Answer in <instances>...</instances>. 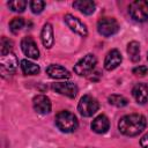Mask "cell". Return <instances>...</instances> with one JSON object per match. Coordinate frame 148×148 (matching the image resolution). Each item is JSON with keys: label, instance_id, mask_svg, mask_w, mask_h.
I'll list each match as a JSON object with an SVG mask.
<instances>
[{"label": "cell", "instance_id": "1", "mask_svg": "<svg viewBox=\"0 0 148 148\" xmlns=\"http://www.w3.org/2000/svg\"><path fill=\"white\" fill-rule=\"evenodd\" d=\"M147 125V120L142 114L139 113H132L124 116L119 123L118 128L121 134L127 136H135L140 134Z\"/></svg>", "mask_w": 148, "mask_h": 148}, {"label": "cell", "instance_id": "2", "mask_svg": "<svg viewBox=\"0 0 148 148\" xmlns=\"http://www.w3.org/2000/svg\"><path fill=\"white\" fill-rule=\"evenodd\" d=\"M56 125L61 132L72 133L77 128L79 124L74 113L69 111H60L56 116Z\"/></svg>", "mask_w": 148, "mask_h": 148}, {"label": "cell", "instance_id": "3", "mask_svg": "<svg viewBox=\"0 0 148 148\" xmlns=\"http://www.w3.org/2000/svg\"><path fill=\"white\" fill-rule=\"evenodd\" d=\"M128 13L131 17L138 22H146L148 20V1L135 0L130 3Z\"/></svg>", "mask_w": 148, "mask_h": 148}, {"label": "cell", "instance_id": "4", "mask_svg": "<svg viewBox=\"0 0 148 148\" xmlns=\"http://www.w3.org/2000/svg\"><path fill=\"white\" fill-rule=\"evenodd\" d=\"M98 108H99V104H98L97 99L90 95L82 96L79 102V105H77V110L83 117L92 116L94 113H96Z\"/></svg>", "mask_w": 148, "mask_h": 148}, {"label": "cell", "instance_id": "5", "mask_svg": "<svg viewBox=\"0 0 148 148\" xmlns=\"http://www.w3.org/2000/svg\"><path fill=\"white\" fill-rule=\"evenodd\" d=\"M17 58L14 53H7L1 56L0 58V73L3 77H7L9 75H13L14 72L17 68Z\"/></svg>", "mask_w": 148, "mask_h": 148}, {"label": "cell", "instance_id": "6", "mask_svg": "<svg viewBox=\"0 0 148 148\" xmlns=\"http://www.w3.org/2000/svg\"><path fill=\"white\" fill-rule=\"evenodd\" d=\"M97 59L94 54H86L83 58H81L74 66V72L80 75V76H84L88 75L96 66Z\"/></svg>", "mask_w": 148, "mask_h": 148}, {"label": "cell", "instance_id": "7", "mask_svg": "<svg viewBox=\"0 0 148 148\" xmlns=\"http://www.w3.org/2000/svg\"><path fill=\"white\" fill-rule=\"evenodd\" d=\"M97 30L102 36L109 37L118 32L119 24L113 17H103L97 22Z\"/></svg>", "mask_w": 148, "mask_h": 148}, {"label": "cell", "instance_id": "8", "mask_svg": "<svg viewBox=\"0 0 148 148\" xmlns=\"http://www.w3.org/2000/svg\"><path fill=\"white\" fill-rule=\"evenodd\" d=\"M66 24L68 25V28L74 31L75 34L82 36V37H86L88 35V30H87V27L83 22H81L77 17H75L74 15L72 14H66L65 17H64Z\"/></svg>", "mask_w": 148, "mask_h": 148}, {"label": "cell", "instance_id": "9", "mask_svg": "<svg viewBox=\"0 0 148 148\" xmlns=\"http://www.w3.org/2000/svg\"><path fill=\"white\" fill-rule=\"evenodd\" d=\"M52 89L59 92L60 95H65L69 98H74L77 94V87L73 82H59V83H53Z\"/></svg>", "mask_w": 148, "mask_h": 148}, {"label": "cell", "instance_id": "10", "mask_svg": "<svg viewBox=\"0 0 148 148\" xmlns=\"http://www.w3.org/2000/svg\"><path fill=\"white\" fill-rule=\"evenodd\" d=\"M21 49L23 53L31 59H37L39 57V50L31 37H24L21 40Z\"/></svg>", "mask_w": 148, "mask_h": 148}, {"label": "cell", "instance_id": "11", "mask_svg": "<svg viewBox=\"0 0 148 148\" xmlns=\"http://www.w3.org/2000/svg\"><path fill=\"white\" fill-rule=\"evenodd\" d=\"M32 105L36 112L40 114H47L51 111V101L45 95H37L32 99Z\"/></svg>", "mask_w": 148, "mask_h": 148}, {"label": "cell", "instance_id": "12", "mask_svg": "<svg viewBox=\"0 0 148 148\" xmlns=\"http://www.w3.org/2000/svg\"><path fill=\"white\" fill-rule=\"evenodd\" d=\"M121 60H123V58H121L120 52H119L118 50H116V49H114V50H111V51L106 54V57H105L104 67H105V69H108V71H112V69L117 68V67L120 65Z\"/></svg>", "mask_w": 148, "mask_h": 148}, {"label": "cell", "instance_id": "13", "mask_svg": "<svg viewBox=\"0 0 148 148\" xmlns=\"http://www.w3.org/2000/svg\"><path fill=\"white\" fill-rule=\"evenodd\" d=\"M109 127H110V121L105 114L97 116L91 123V130L98 134H103V133L108 132Z\"/></svg>", "mask_w": 148, "mask_h": 148}, {"label": "cell", "instance_id": "14", "mask_svg": "<svg viewBox=\"0 0 148 148\" xmlns=\"http://www.w3.org/2000/svg\"><path fill=\"white\" fill-rule=\"evenodd\" d=\"M132 95L139 104H145L148 102V86L145 83H138L132 89Z\"/></svg>", "mask_w": 148, "mask_h": 148}, {"label": "cell", "instance_id": "15", "mask_svg": "<svg viewBox=\"0 0 148 148\" xmlns=\"http://www.w3.org/2000/svg\"><path fill=\"white\" fill-rule=\"evenodd\" d=\"M46 74L52 79H68V77H71L69 72L65 67H62L60 65H54V64L50 65L46 68Z\"/></svg>", "mask_w": 148, "mask_h": 148}, {"label": "cell", "instance_id": "16", "mask_svg": "<svg viewBox=\"0 0 148 148\" xmlns=\"http://www.w3.org/2000/svg\"><path fill=\"white\" fill-rule=\"evenodd\" d=\"M40 39H42V43L43 45L46 47V49H50L53 46V43H54V36H53V28L50 23H45L43 29H42V32H40Z\"/></svg>", "mask_w": 148, "mask_h": 148}, {"label": "cell", "instance_id": "17", "mask_svg": "<svg viewBox=\"0 0 148 148\" xmlns=\"http://www.w3.org/2000/svg\"><path fill=\"white\" fill-rule=\"evenodd\" d=\"M73 7L79 9L84 15H90L95 12V2L91 0H77L73 2Z\"/></svg>", "mask_w": 148, "mask_h": 148}, {"label": "cell", "instance_id": "18", "mask_svg": "<svg viewBox=\"0 0 148 148\" xmlns=\"http://www.w3.org/2000/svg\"><path fill=\"white\" fill-rule=\"evenodd\" d=\"M127 53L130 56V59L133 62H136L140 60V44L135 40L130 42L127 45Z\"/></svg>", "mask_w": 148, "mask_h": 148}, {"label": "cell", "instance_id": "19", "mask_svg": "<svg viewBox=\"0 0 148 148\" xmlns=\"http://www.w3.org/2000/svg\"><path fill=\"white\" fill-rule=\"evenodd\" d=\"M21 69H22L23 74H25V75H35L39 72L38 65H36L27 59L21 60Z\"/></svg>", "mask_w": 148, "mask_h": 148}, {"label": "cell", "instance_id": "20", "mask_svg": "<svg viewBox=\"0 0 148 148\" xmlns=\"http://www.w3.org/2000/svg\"><path fill=\"white\" fill-rule=\"evenodd\" d=\"M109 103L114 105V106H117V108H123V106L127 105L128 101H127L126 97H124L121 95H116L114 94V95H111L109 97Z\"/></svg>", "mask_w": 148, "mask_h": 148}, {"label": "cell", "instance_id": "21", "mask_svg": "<svg viewBox=\"0 0 148 148\" xmlns=\"http://www.w3.org/2000/svg\"><path fill=\"white\" fill-rule=\"evenodd\" d=\"M24 25V20L22 17H14L9 22V29L13 34H17Z\"/></svg>", "mask_w": 148, "mask_h": 148}, {"label": "cell", "instance_id": "22", "mask_svg": "<svg viewBox=\"0 0 148 148\" xmlns=\"http://www.w3.org/2000/svg\"><path fill=\"white\" fill-rule=\"evenodd\" d=\"M8 7L13 10V12H17V13H21L27 7V1L24 0H13V1H9L8 2Z\"/></svg>", "mask_w": 148, "mask_h": 148}, {"label": "cell", "instance_id": "23", "mask_svg": "<svg viewBox=\"0 0 148 148\" xmlns=\"http://www.w3.org/2000/svg\"><path fill=\"white\" fill-rule=\"evenodd\" d=\"M12 47H13V42L6 37H1L0 40V53L1 56L10 53L12 52Z\"/></svg>", "mask_w": 148, "mask_h": 148}, {"label": "cell", "instance_id": "24", "mask_svg": "<svg viewBox=\"0 0 148 148\" xmlns=\"http://www.w3.org/2000/svg\"><path fill=\"white\" fill-rule=\"evenodd\" d=\"M44 7H45V2L42 1V0H32V1L30 2V9H31V12L35 13V14L42 13L43 9H44Z\"/></svg>", "mask_w": 148, "mask_h": 148}, {"label": "cell", "instance_id": "25", "mask_svg": "<svg viewBox=\"0 0 148 148\" xmlns=\"http://www.w3.org/2000/svg\"><path fill=\"white\" fill-rule=\"evenodd\" d=\"M147 72H148V68H147L146 66H138V67L133 68V74L139 75V76H143V75H146Z\"/></svg>", "mask_w": 148, "mask_h": 148}, {"label": "cell", "instance_id": "26", "mask_svg": "<svg viewBox=\"0 0 148 148\" xmlns=\"http://www.w3.org/2000/svg\"><path fill=\"white\" fill-rule=\"evenodd\" d=\"M140 145H141L142 148H148V133L145 134V135L141 138V140H140Z\"/></svg>", "mask_w": 148, "mask_h": 148}, {"label": "cell", "instance_id": "27", "mask_svg": "<svg viewBox=\"0 0 148 148\" xmlns=\"http://www.w3.org/2000/svg\"><path fill=\"white\" fill-rule=\"evenodd\" d=\"M147 58H148V57H147Z\"/></svg>", "mask_w": 148, "mask_h": 148}]
</instances>
